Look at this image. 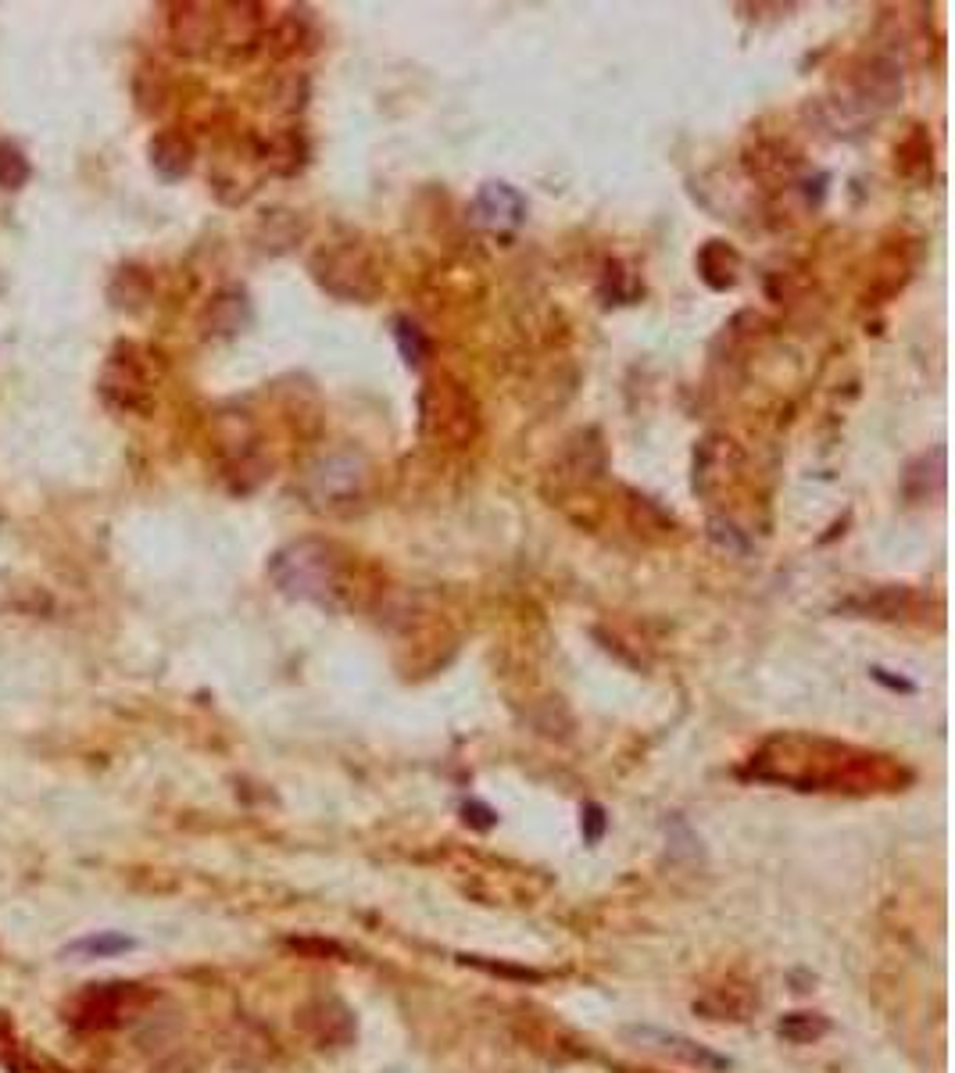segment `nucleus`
I'll list each match as a JSON object with an SVG mask.
<instances>
[{
	"label": "nucleus",
	"mask_w": 955,
	"mask_h": 1073,
	"mask_svg": "<svg viewBox=\"0 0 955 1073\" xmlns=\"http://www.w3.org/2000/svg\"><path fill=\"white\" fill-rule=\"evenodd\" d=\"M268 576L287 598L312 601L319 609H344L355 598V559L333 540L305 537L279 548Z\"/></svg>",
	"instance_id": "1"
},
{
	"label": "nucleus",
	"mask_w": 955,
	"mask_h": 1073,
	"mask_svg": "<svg viewBox=\"0 0 955 1073\" xmlns=\"http://www.w3.org/2000/svg\"><path fill=\"white\" fill-rule=\"evenodd\" d=\"M366 484V465L355 455H326L308 469V498L322 512L351 505Z\"/></svg>",
	"instance_id": "2"
},
{
	"label": "nucleus",
	"mask_w": 955,
	"mask_h": 1073,
	"mask_svg": "<svg viewBox=\"0 0 955 1073\" xmlns=\"http://www.w3.org/2000/svg\"><path fill=\"white\" fill-rule=\"evenodd\" d=\"M301 1027L312 1038L319 1049H341V1045H351L358 1024L355 1013L347 1010L341 999H315L301 1010Z\"/></svg>",
	"instance_id": "3"
},
{
	"label": "nucleus",
	"mask_w": 955,
	"mask_h": 1073,
	"mask_svg": "<svg viewBox=\"0 0 955 1073\" xmlns=\"http://www.w3.org/2000/svg\"><path fill=\"white\" fill-rule=\"evenodd\" d=\"M523 215H526L523 193L512 190L509 183H487L480 193H476V218H480V226L490 233H501V237H505V233L520 229Z\"/></svg>",
	"instance_id": "4"
},
{
	"label": "nucleus",
	"mask_w": 955,
	"mask_h": 1073,
	"mask_svg": "<svg viewBox=\"0 0 955 1073\" xmlns=\"http://www.w3.org/2000/svg\"><path fill=\"white\" fill-rule=\"evenodd\" d=\"M100 391L111 401V405L129 408V412H140L151 405V386L147 377L140 372L133 361L126 358H111L108 369H105V380H100Z\"/></svg>",
	"instance_id": "5"
},
{
	"label": "nucleus",
	"mask_w": 955,
	"mask_h": 1073,
	"mask_svg": "<svg viewBox=\"0 0 955 1073\" xmlns=\"http://www.w3.org/2000/svg\"><path fill=\"white\" fill-rule=\"evenodd\" d=\"M755 1005H759V994L752 988L723 985V988L705 991L702 999H694V1013H702L705 1020H716V1024H723V1020H727V1024H741Z\"/></svg>",
	"instance_id": "6"
},
{
	"label": "nucleus",
	"mask_w": 955,
	"mask_h": 1073,
	"mask_svg": "<svg viewBox=\"0 0 955 1073\" xmlns=\"http://www.w3.org/2000/svg\"><path fill=\"white\" fill-rule=\"evenodd\" d=\"M212 8L204 4H183L176 8L172 15V36H176V47L183 55H201L208 50V44L215 40V15H208Z\"/></svg>",
	"instance_id": "7"
},
{
	"label": "nucleus",
	"mask_w": 955,
	"mask_h": 1073,
	"mask_svg": "<svg viewBox=\"0 0 955 1073\" xmlns=\"http://www.w3.org/2000/svg\"><path fill=\"white\" fill-rule=\"evenodd\" d=\"M641 1038L655 1041V1045H658V1049H662V1052L677 1056V1059H683V1063H691V1066H702V1070H716V1073L730 1066V1059H723V1056H716V1052L702 1049L699 1041L683 1038V1034H666V1030H648V1027H644V1030H641Z\"/></svg>",
	"instance_id": "8"
},
{
	"label": "nucleus",
	"mask_w": 955,
	"mask_h": 1073,
	"mask_svg": "<svg viewBox=\"0 0 955 1073\" xmlns=\"http://www.w3.org/2000/svg\"><path fill=\"white\" fill-rule=\"evenodd\" d=\"M151 162H154V169H158L162 179H179V176H187L190 172V162H193V147H190V140L183 133H162V136H154V144H151Z\"/></svg>",
	"instance_id": "9"
},
{
	"label": "nucleus",
	"mask_w": 955,
	"mask_h": 1073,
	"mask_svg": "<svg viewBox=\"0 0 955 1073\" xmlns=\"http://www.w3.org/2000/svg\"><path fill=\"white\" fill-rule=\"evenodd\" d=\"M136 941L126 938V934H115V930H105V934H89L83 941H72L64 955H86V959H111V955H122V952H133Z\"/></svg>",
	"instance_id": "10"
},
{
	"label": "nucleus",
	"mask_w": 955,
	"mask_h": 1073,
	"mask_svg": "<svg viewBox=\"0 0 955 1073\" xmlns=\"http://www.w3.org/2000/svg\"><path fill=\"white\" fill-rule=\"evenodd\" d=\"M831 1030V1020L827 1016H820V1013H787L780 1024H777V1034L787 1041H795V1045H812V1041H820L823 1034Z\"/></svg>",
	"instance_id": "11"
},
{
	"label": "nucleus",
	"mask_w": 955,
	"mask_h": 1073,
	"mask_svg": "<svg viewBox=\"0 0 955 1073\" xmlns=\"http://www.w3.org/2000/svg\"><path fill=\"white\" fill-rule=\"evenodd\" d=\"M240 315H243V297L223 294V297H215L212 308H208V326L215 333H237L240 330Z\"/></svg>",
	"instance_id": "12"
},
{
	"label": "nucleus",
	"mask_w": 955,
	"mask_h": 1073,
	"mask_svg": "<svg viewBox=\"0 0 955 1073\" xmlns=\"http://www.w3.org/2000/svg\"><path fill=\"white\" fill-rule=\"evenodd\" d=\"M29 179V162L15 144H0V187L19 190Z\"/></svg>",
	"instance_id": "13"
},
{
	"label": "nucleus",
	"mask_w": 955,
	"mask_h": 1073,
	"mask_svg": "<svg viewBox=\"0 0 955 1073\" xmlns=\"http://www.w3.org/2000/svg\"><path fill=\"white\" fill-rule=\"evenodd\" d=\"M290 949H298V952H312L315 959H326V955H344V949L337 945V941H326V938H294V941H290Z\"/></svg>",
	"instance_id": "14"
},
{
	"label": "nucleus",
	"mask_w": 955,
	"mask_h": 1073,
	"mask_svg": "<svg viewBox=\"0 0 955 1073\" xmlns=\"http://www.w3.org/2000/svg\"><path fill=\"white\" fill-rule=\"evenodd\" d=\"M605 831V812L598 806H587V842H598Z\"/></svg>",
	"instance_id": "15"
},
{
	"label": "nucleus",
	"mask_w": 955,
	"mask_h": 1073,
	"mask_svg": "<svg viewBox=\"0 0 955 1073\" xmlns=\"http://www.w3.org/2000/svg\"><path fill=\"white\" fill-rule=\"evenodd\" d=\"M641 1073H655V1070H641Z\"/></svg>",
	"instance_id": "16"
}]
</instances>
